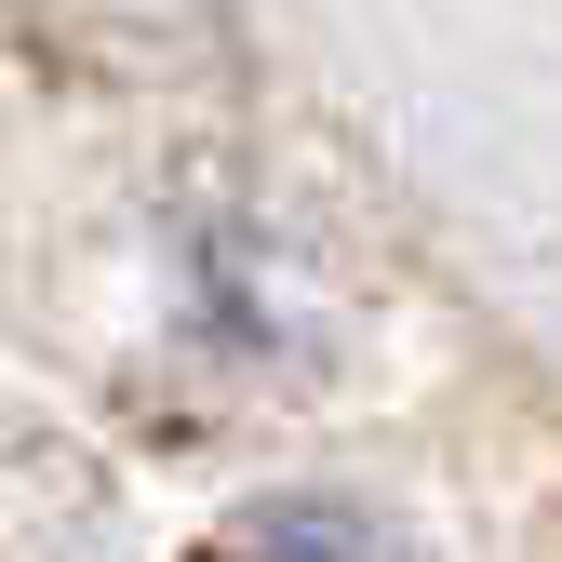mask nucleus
<instances>
[{"mask_svg":"<svg viewBox=\"0 0 562 562\" xmlns=\"http://www.w3.org/2000/svg\"><path fill=\"white\" fill-rule=\"evenodd\" d=\"M201 562H429L375 496H255L241 522L201 536Z\"/></svg>","mask_w":562,"mask_h":562,"instance_id":"obj_1","label":"nucleus"},{"mask_svg":"<svg viewBox=\"0 0 562 562\" xmlns=\"http://www.w3.org/2000/svg\"><path fill=\"white\" fill-rule=\"evenodd\" d=\"M188 295H201V335L215 348H295L308 322L281 308V268H268V241L255 228H188Z\"/></svg>","mask_w":562,"mask_h":562,"instance_id":"obj_2","label":"nucleus"}]
</instances>
